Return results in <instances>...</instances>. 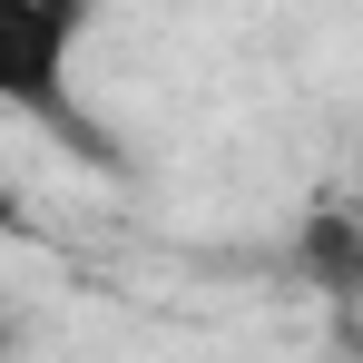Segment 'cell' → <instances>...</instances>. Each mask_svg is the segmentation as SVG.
Masks as SVG:
<instances>
[{"label": "cell", "mask_w": 363, "mask_h": 363, "mask_svg": "<svg viewBox=\"0 0 363 363\" xmlns=\"http://www.w3.org/2000/svg\"><path fill=\"white\" fill-rule=\"evenodd\" d=\"M10 334H20V324H10V314H0V354H10Z\"/></svg>", "instance_id": "cell-3"}, {"label": "cell", "mask_w": 363, "mask_h": 363, "mask_svg": "<svg viewBox=\"0 0 363 363\" xmlns=\"http://www.w3.org/2000/svg\"><path fill=\"white\" fill-rule=\"evenodd\" d=\"M295 265L324 285V295H354V285H363V226L344 216V206H314L304 236H295Z\"/></svg>", "instance_id": "cell-2"}, {"label": "cell", "mask_w": 363, "mask_h": 363, "mask_svg": "<svg viewBox=\"0 0 363 363\" xmlns=\"http://www.w3.org/2000/svg\"><path fill=\"white\" fill-rule=\"evenodd\" d=\"M79 40H89V0H0V108L99 157L89 108H79Z\"/></svg>", "instance_id": "cell-1"}]
</instances>
